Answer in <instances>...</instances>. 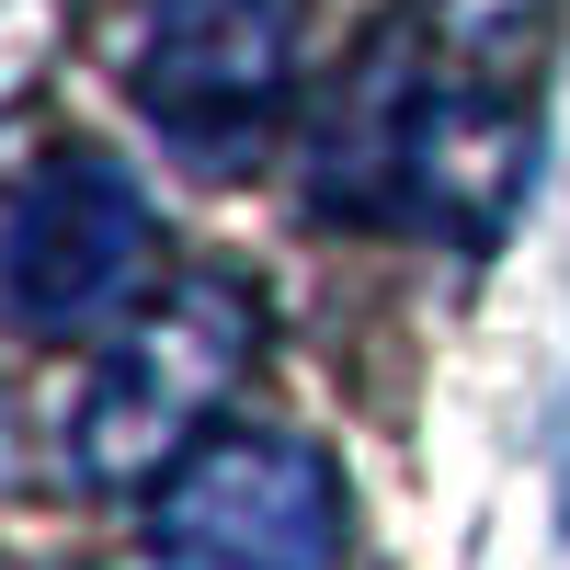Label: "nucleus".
Listing matches in <instances>:
<instances>
[{
	"label": "nucleus",
	"mask_w": 570,
	"mask_h": 570,
	"mask_svg": "<svg viewBox=\"0 0 570 570\" xmlns=\"http://www.w3.org/2000/svg\"><path fill=\"white\" fill-rule=\"evenodd\" d=\"M513 183H525V115L480 69L376 58L320 126V206H343L365 228L480 240V228H502Z\"/></svg>",
	"instance_id": "1"
},
{
	"label": "nucleus",
	"mask_w": 570,
	"mask_h": 570,
	"mask_svg": "<svg viewBox=\"0 0 570 570\" xmlns=\"http://www.w3.org/2000/svg\"><path fill=\"white\" fill-rule=\"evenodd\" d=\"M240 376H252V297L240 285H171V297H149L104 343V365H91V389L69 411V480L80 491L171 480L217 434Z\"/></svg>",
	"instance_id": "2"
},
{
	"label": "nucleus",
	"mask_w": 570,
	"mask_h": 570,
	"mask_svg": "<svg viewBox=\"0 0 570 570\" xmlns=\"http://www.w3.org/2000/svg\"><path fill=\"white\" fill-rule=\"evenodd\" d=\"M160 228L115 149H58L0 195V320L12 331H126L149 308Z\"/></svg>",
	"instance_id": "3"
},
{
	"label": "nucleus",
	"mask_w": 570,
	"mask_h": 570,
	"mask_svg": "<svg viewBox=\"0 0 570 570\" xmlns=\"http://www.w3.org/2000/svg\"><path fill=\"white\" fill-rule=\"evenodd\" d=\"M137 115L183 171H252L297 80V0H149L137 23Z\"/></svg>",
	"instance_id": "4"
},
{
	"label": "nucleus",
	"mask_w": 570,
	"mask_h": 570,
	"mask_svg": "<svg viewBox=\"0 0 570 570\" xmlns=\"http://www.w3.org/2000/svg\"><path fill=\"white\" fill-rule=\"evenodd\" d=\"M149 570H343V480L297 434H206L149 502Z\"/></svg>",
	"instance_id": "5"
},
{
	"label": "nucleus",
	"mask_w": 570,
	"mask_h": 570,
	"mask_svg": "<svg viewBox=\"0 0 570 570\" xmlns=\"http://www.w3.org/2000/svg\"><path fill=\"white\" fill-rule=\"evenodd\" d=\"M422 23H434L456 58H502V46L537 23V0H422Z\"/></svg>",
	"instance_id": "6"
}]
</instances>
